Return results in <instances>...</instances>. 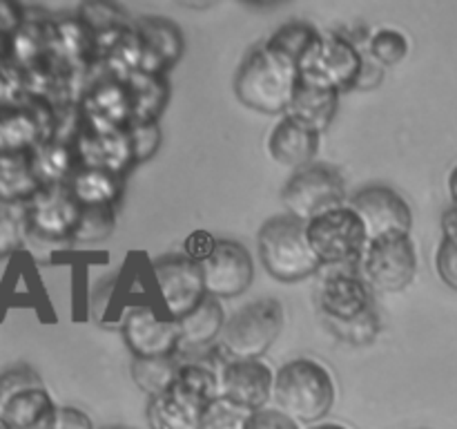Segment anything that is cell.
I'll return each mask as SVG.
<instances>
[{
  "label": "cell",
  "mask_w": 457,
  "mask_h": 429,
  "mask_svg": "<svg viewBox=\"0 0 457 429\" xmlns=\"http://www.w3.org/2000/svg\"><path fill=\"white\" fill-rule=\"evenodd\" d=\"M306 429H348V427L342 423H315Z\"/></svg>",
  "instance_id": "obj_42"
},
{
  "label": "cell",
  "mask_w": 457,
  "mask_h": 429,
  "mask_svg": "<svg viewBox=\"0 0 457 429\" xmlns=\"http://www.w3.org/2000/svg\"><path fill=\"white\" fill-rule=\"evenodd\" d=\"M297 65L263 43L244 58L232 88L241 105L262 114L284 116L297 88Z\"/></svg>",
  "instance_id": "obj_1"
},
{
  "label": "cell",
  "mask_w": 457,
  "mask_h": 429,
  "mask_svg": "<svg viewBox=\"0 0 457 429\" xmlns=\"http://www.w3.org/2000/svg\"><path fill=\"white\" fill-rule=\"evenodd\" d=\"M253 411L217 398L201 416L199 429H245Z\"/></svg>",
  "instance_id": "obj_33"
},
{
  "label": "cell",
  "mask_w": 457,
  "mask_h": 429,
  "mask_svg": "<svg viewBox=\"0 0 457 429\" xmlns=\"http://www.w3.org/2000/svg\"><path fill=\"white\" fill-rule=\"evenodd\" d=\"M259 257L268 275L277 282L293 284L315 275L321 268L320 259L311 250L306 237V223L284 213L270 217L259 228Z\"/></svg>",
  "instance_id": "obj_3"
},
{
  "label": "cell",
  "mask_w": 457,
  "mask_h": 429,
  "mask_svg": "<svg viewBox=\"0 0 457 429\" xmlns=\"http://www.w3.org/2000/svg\"><path fill=\"white\" fill-rule=\"evenodd\" d=\"M326 326L337 335L339 340L344 342H351V344H369L373 342L375 335L379 331V320H378V313L375 308L366 315L355 317V320H346V322H339V320H326Z\"/></svg>",
  "instance_id": "obj_34"
},
{
  "label": "cell",
  "mask_w": 457,
  "mask_h": 429,
  "mask_svg": "<svg viewBox=\"0 0 457 429\" xmlns=\"http://www.w3.org/2000/svg\"><path fill=\"white\" fill-rule=\"evenodd\" d=\"M116 223L114 206H80V217L71 241H101L112 235Z\"/></svg>",
  "instance_id": "obj_30"
},
{
  "label": "cell",
  "mask_w": 457,
  "mask_h": 429,
  "mask_svg": "<svg viewBox=\"0 0 457 429\" xmlns=\"http://www.w3.org/2000/svg\"><path fill=\"white\" fill-rule=\"evenodd\" d=\"M275 371L263 360H228L219 374V398L248 411L266 409Z\"/></svg>",
  "instance_id": "obj_16"
},
{
  "label": "cell",
  "mask_w": 457,
  "mask_h": 429,
  "mask_svg": "<svg viewBox=\"0 0 457 429\" xmlns=\"http://www.w3.org/2000/svg\"><path fill=\"white\" fill-rule=\"evenodd\" d=\"M128 137L129 150H132V164L147 161L161 146V130L156 121H150V123H129Z\"/></svg>",
  "instance_id": "obj_35"
},
{
  "label": "cell",
  "mask_w": 457,
  "mask_h": 429,
  "mask_svg": "<svg viewBox=\"0 0 457 429\" xmlns=\"http://www.w3.org/2000/svg\"><path fill=\"white\" fill-rule=\"evenodd\" d=\"M29 159L40 186L70 183L71 174L80 168L74 141H67V139H47L29 152Z\"/></svg>",
  "instance_id": "obj_21"
},
{
  "label": "cell",
  "mask_w": 457,
  "mask_h": 429,
  "mask_svg": "<svg viewBox=\"0 0 457 429\" xmlns=\"http://www.w3.org/2000/svg\"><path fill=\"white\" fill-rule=\"evenodd\" d=\"M208 295L217 299H232L250 289L254 277L253 257L248 248L235 240H219L217 250L201 264Z\"/></svg>",
  "instance_id": "obj_14"
},
{
  "label": "cell",
  "mask_w": 457,
  "mask_h": 429,
  "mask_svg": "<svg viewBox=\"0 0 457 429\" xmlns=\"http://www.w3.org/2000/svg\"><path fill=\"white\" fill-rule=\"evenodd\" d=\"M286 213L308 223L320 214L346 206V183L337 168L328 164H312L297 168L281 188Z\"/></svg>",
  "instance_id": "obj_8"
},
{
  "label": "cell",
  "mask_w": 457,
  "mask_h": 429,
  "mask_svg": "<svg viewBox=\"0 0 457 429\" xmlns=\"http://www.w3.org/2000/svg\"><path fill=\"white\" fill-rule=\"evenodd\" d=\"M170 391L204 416V411L219 398V375L201 362L181 360V369Z\"/></svg>",
  "instance_id": "obj_23"
},
{
  "label": "cell",
  "mask_w": 457,
  "mask_h": 429,
  "mask_svg": "<svg viewBox=\"0 0 457 429\" xmlns=\"http://www.w3.org/2000/svg\"><path fill=\"white\" fill-rule=\"evenodd\" d=\"M110 429H125V427H110Z\"/></svg>",
  "instance_id": "obj_43"
},
{
  "label": "cell",
  "mask_w": 457,
  "mask_h": 429,
  "mask_svg": "<svg viewBox=\"0 0 457 429\" xmlns=\"http://www.w3.org/2000/svg\"><path fill=\"white\" fill-rule=\"evenodd\" d=\"M152 280L163 302L165 315L177 322L208 298L201 264L192 262L186 255H165L156 259L152 266Z\"/></svg>",
  "instance_id": "obj_9"
},
{
  "label": "cell",
  "mask_w": 457,
  "mask_h": 429,
  "mask_svg": "<svg viewBox=\"0 0 457 429\" xmlns=\"http://www.w3.org/2000/svg\"><path fill=\"white\" fill-rule=\"evenodd\" d=\"M132 101V123H150L159 119L165 101H168V83L159 74L134 72L129 80H125Z\"/></svg>",
  "instance_id": "obj_25"
},
{
  "label": "cell",
  "mask_w": 457,
  "mask_h": 429,
  "mask_svg": "<svg viewBox=\"0 0 457 429\" xmlns=\"http://www.w3.org/2000/svg\"><path fill=\"white\" fill-rule=\"evenodd\" d=\"M47 429H94L92 418L79 407H58Z\"/></svg>",
  "instance_id": "obj_39"
},
{
  "label": "cell",
  "mask_w": 457,
  "mask_h": 429,
  "mask_svg": "<svg viewBox=\"0 0 457 429\" xmlns=\"http://www.w3.org/2000/svg\"><path fill=\"white\" fill-rule=\"evenodd\" d=\"M123 342L134 358H168L181 349V326L168 315H159L150 304L132 307L120 322Z\"/></svg>",
  "instance_id": "obj_11"
},
{
  "label": "cell",
  "mask_w": 457,
  "mask_h": 429,
  "mask_svg": "<svg viewBox=\"0 0 457 429\" xmlns=\"http://www.w3.org/2000/svg\"><path fill=\"white\" fill-rule=\"evenodd\" d=\"M335 380L328 366L312 358H295L275 371L272 398L295 423H321L335 405Z\"/></svg>",
  "instance_id": "obj_2"
},
{
  "label": "cell",
  "mask_w": 457,
  "mask_h": 429,
  "mask_svg": "<svg viewBox=\"0 0 457 429\" xmlns=\"http://www.w3.org/2000/svg\"><path fill=\"white\" fill-rule=\"evenodd\" d=\"M226 322L228 317L221 302L208 295L195 311L187 313L183 320H179V326H181V349H179V353H187L192 349L195 351L208 349L214 340L221 338Z\"/></svg>",
  "instance_id": "obj_22"
},
{
  "label": "cell",
  "mask_w": 457,
  "mask_h": 429,
  "mask_svg": "<svg viewBox=\"0 0 457 429\" xmlns=\"http://www.w3.org/2000/svg\"><path fill=\"white\" fill-rule=\"evenodd\" d=\"M317 36H320V31H317L315 27L308 25V22L295 21L279 27V29L266 40V47H270L272 52H277L279 56H284L286 61L295 63V65L299 67V61L306 56V52L312 47Z\"/></svg>",
  "instance_id": "obj_29"
},
{
  "label": "cell",
  "mask_w": 457,
  "mask_h": 429,
  "mask_svg": "<svg viewBox=\"0 0 457 429\" xmlns=\"http://www.w3.org/2000/svg\"><path fill=\"white\" fill-rule=\"evenodd\" d=\"M370 58H373L378 65L393 67L406 56L409 52V40L402 31L397 29H379L375 31L373 38L369 43Z\"/></svg>",
  "instance_id": "obj_32"
},
{
  "label": "cell",
  "mask_w": 457,
  "mask_h": 429,
  "mask_svg": "<svg viewBox=\"0 0 457 429\" xmlns=\"http://www.w3.org/2000/svg\"><path fill=\"white\" fill-rule=\"evenodd\" d=\"M320 137L321 134H317L315 130L284 114L268 134V152L277 164L290 165L295 170L303 168L315 159L320 150Z\"/></svg>",
  "instance_id": "obj_18"
},
{
  "label": "cell",
  "mask_w": 457,
  "mask_h": 429,
  "mask_svg": "<svg viewBox=\"0 0 457 429\" xmlns=\"http://www.w3.org/2000/svg\"><path fill=\"white\" fill-rule=\"evenodd\" d=\"M299 79L317 88L342 89L357 88L364 72V58L360 49L344 34H320L306 56L299 61Z\"/></svg>",
  "instance_id": "obj_7"
},
{
  "label": "cell",
  "mask_w": 457,
  "mask_h": 429,
  "mask_svg": "<svg viewBox=\"0 0 457 429\" xmlns=\"http://www.w3.org/2000/svg\"><path fill=\"white\" fill-rule=\"evenodd\" d=\"M449 192H451V201H453V206H457V165L449 174Z\"/></svg>",
  "instance_id": "obj_41"
},
{
  "label": "cell",
  "mask_w": 457,
  "mask_h": 429,
  "mask_svg": "<svg viewBox=\"0 0 457 429\" xmlns=\"http://www.w3.org/2000/svg\"><path fill=\"white\" fill-rule=\"evenodd\" d=\"M217 244L219 240L212 237V232L195 231L186 237V241H183V255H186L187 259H192V262L204 264L212 257V253L217 250Z\"/></svg>",
  "instance_id": "obj_37"
},
{
  "label": "cell",
  "mask_w": 457,
  "mask_h": 429,
  "mask_svg": "<svg viewBox=\"0 0 457 429\" xmlns=\"http://www.w3.org/2000/svg\"><path fill=\"white\" fill-rule=\"evenodd\" d=\"M442 235H457V206L453 204L442 217Z\"/></svg>",
  "instance_id": "obj_40"
},
{
  "label": "cell",
  "mask_w": 457,
  "mask_h": 429,
  "mask_svg": "<svg viewBox=\"0 0 457 429\" xmlns=\"http://www.w3.org/2000/svg\"><path fill=\"white\" fill-rule=\"evenodd\" d=\"M27 228V210L25 204H13V201L0 199V257H7L16 248H21Z\"/></svg>",
  "instance_id": "obj_31"
},
{
  "label": "cell",
  "mask_w": 457,
  "mask_h": 429,
  "mask_svg": "<svg viewBox=\"0 0 457 429\" xmlns=\"http://www.w3.org/2000/svg\"><path fill=\"white\" fill-rule=\"evenodd\" d=\"M145 418L150 429H199L201 414L179 400L172 391L152 396Z\"/></svg>",
  "instance_id": "obj_27"
},
{
  "label": "cell",
  "mask_w": 457,
  "mask_h": 429,
  "mask_svg": "<svg viewBox=\"0 0 457 429\" xmlns=\"http://www.w3.org/2000/svg\"><path fill=\"white\" fill-rule=\"evenodd\" d=\"M361 268L373 289L386 293L404 290L418 273V253L411 235H391L369 241Z\"/></svg>",
  "instance_id": "obj_10"
},
{
  "label": "cell",
  "mask_w": 457,
  "mask_h": 429,
  "mask_svg": "<svg viewBox=\"0 0 457 429\" xmlns=\"http://www.w3.org/2000/svg\"><path fill=\"white\" fill-rule=\"evenodd\" d=\"M27 228L49 241H71L80 217V204L67 183L40 186L25 204Z\"/></svg>",
  "instance_id": "obj_13"
},
{
  "label": "cell",
  "mask_w": 457,
  "mask_h": 429,
  "mask_svg": "<svg viewBox=\"0 0 457 429\" xmlns=\"http://www.w3.org/2000/svg\"><path fill=\"white\" fill-rule=\"evenodd\" d=\"M337 107L339 92L317 88V85H311L306 83V80L297 79V88H295L293 98H290L286 116H290V119L299 121V123H303L306 128L321 134L324 130H328L330 123H333L335 114H337Z\"/></svg>",
  "instance_id": "obj_20"
},
{
  "label": "cell",
  "mask_w": 457,
  "mask_h": 429,
  "mask_svg": "<svg viewBox=\"0 0 457 429\" xmlns=\"http://www.w3.org/2000/svg\"><path fill=\"white\" fill-rule=\"evenodd\" d=\"M38 188L40 181L31 168L29 155L0 156V199L27 204Z\"/></svg>",
  "instance_id": "obj_26"
},
{
  "label": "cell",
  "mask_w": 457,
  "mask_h": 429,
  "mask_svg": "<svg viewBox=\"0 0 457 429\" xmlns=\"http://www.w3.org/2000/svg\"><path fill=\"white\" fill-rule=\"evenodd\" d=\"M351 208L361 219L369 241L391 235H411L413 210L409 201L388 186H366L351 199Z\"/></svg>",
  "instance_id": "obj_12"
},
{
  "label": "cell",
  "mask_w": 457,
  "mask_h": 429,
  "mask_svg": "<svg viewBox=\"0 0 457 429\" xmlns=\"http://www.w3.org/2000/svg\"><path fill=\"white\" fill-rule=\"evenodd\" d=\"M179 369H181V358H179V353L168 358H143V360L141 358H134L132 378L152 398L170 391V387L177 380Z\"/></svg>",
  "instance_id": "obj_28"
},
{
  "label": "cell",
  "mask_w": 457,
  "mask_h": 429,
  "mask_svg": "<svg viewBox=\"0 0 457 429\" xmlns=\"http://www.w3.org/2000/svg\"><path fill=\"white\" fill-rule=\"evenodd\" d=\"M245 429H299V423H295L290 416H286L279 409H259L250 414L248 427Z\"/></svg>",
  "instance_id": "obj_38"
},
{
  "label": "cell",
  "mask_w": 457,
  "mask_h": 429,
  "mask_svg": "<svg viewBox=\"0 0 457 429\" xmlns=\"http://www.w3.org/2000/svg\"><path fill=\"white\" fill-rule=\"evenodd\" d=\"M134 34H137L138 52H141V67H138V72L163 76V72L170 65H174L179 56H181V31L170 21L154 16L141 18L137 22Z\"/></svg>",
  "instance_id": "obj_17"
},
{
  "label": "cell",
  "mask_w": 457,
  "mask_h": 429,
  "mask_svg": "<svg viewBox=\"0 0 457 429\" xmlns=\"http://www.w3.org/2000/svg\"><path fill=\"white\" fill-rule=\"evenodd\" d=\"M45 123L31 107L3 105L0 107V156L29 155L31 150L47 141Z\"/></svg>",
  "instance_id": "obj_19"
},
{
  "label": "cell",
  "mask_w": 457,
  "mask_h": 429,
  "mask_svg": "<svg viewBox=\"0 0 457 429\" xmlns=\"http://www.w3.org/2000/svg\"><path fill=\"white\" fill-rule=\"evenodd\" d=\"M58 405L31 366L0 374V429H47Z\"/></svg>",
  "instance_id": "obj_4"
},
{
  "label": "cell",
  "mask_w": 457,
  "mask_h": 429,
  "mask_svg": "<svg viewBox=\"0 0 457 429\" xmlns=\"http://www.w3.org/2000/svg\"><path fill=\"white\" fill-rule=\"evenodd\" d=\"M67 186L80 206H116L123 195V174L80 165Z\"/></svg>",
  "instance_id": "obj_24"
},
{
  "label": "cell",
  "mask_w": 457,
  "mask_h": 429,
  "mask_svg": "<svg viewBox=\"0 0 457 429\" xmlns=\"http://www.w3.org/2000/svg\"><path fill=\"white\" fill-rule=\"evenodd\" d=\"M436 268L440 280L457 290V235H442L436 253Z\"/></svg>",
  "instance_id": "obj_36"
},
{
  "label": "cell",
  "mask_w": 457,
  "mask_h": 429,
  "mask_svg": "<svg viewBox=\"0 0 457 429\" xmlns=\"http://www.w3.org/2000/svg\"><path fill=\"white\" fill-rule=\"evenodd\" d=\"M284 329V307L275 298L245 304L228 317L221 349L232 360H262Z\"/></svg>",
  "instance_id": "obj_5"
},
{
  "label": "cell",
  "mask_w": 457,
  "mask_h": 429,
  "mask_svg": "<svg viewBox=\"0 0 457 429\" xmlns=\"http://www.w3.org/2000/svg\"><path fill=\"white\" fill-rule=\"evenodd\" d=\"M320 286V307L324 320H355L373 311V293L366 277L355 266H330Z\"/></svg>",
  "instance_id": "obj_15"
},
{
  "label": "cell",
  "mask_w": 457,
  "mask_h": 429,
  "mask_svg": "<svg viewBox=\"0 0 457 429\" xmlns=\"http://www.w3.org/2000/svg\"><path fill=\"white\" fill-rule=\"evenodd\" d=\"M311 250L321 266H355L369 246V235L351 206H339L306 223Z\"/></svg>",
  "instance_id": "obj_6"
}]
</instances>
